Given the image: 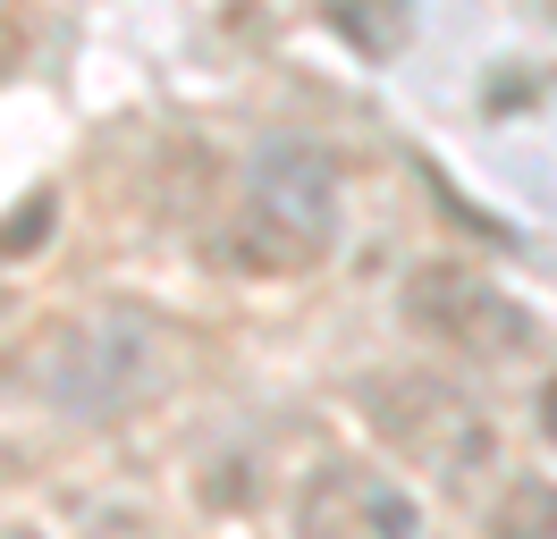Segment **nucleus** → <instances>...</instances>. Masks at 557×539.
<instances>
[{"label": "nucleus", "mask_w": 557, "mask_h": 539, "mask_svg": "<svg viewBox=\"0 0 557 539\" xmlns=\"http://www.w3.org/2000/svg\"><path fill=\"white\" fill-rule=\"evenodd\" d=\"M26 388H35L60 422H127L136 404H152L170 388V346L152 321H127V312H110V321H60V329L35 346V363H26Z\"/></svg>", "instance_id": "f257e3e1"}, {"label": "nucleus", "mask_w": 557, "mask_h": 539, "mask_svg": "<svg viewBox=\"0 0 557 539\" xmlns=\"http://www.w3.org/2000/svg\"><path fill=\"white\" fill-rule=\"evenodd\" d=\"M355 404L388 455H406L414 472L448 480V489H473V472H490V455H498L490 413L440 371H372L355 388Z\"/></svg>", "instance_id": "f03ea898"}, {"label": "nucleus", "mask_w": 557, "mask_h": 539, "mask_svg": "<svg viewBox=\"0 0 557 539\" xmlns=\"http://www.w3.org/2000/svg\"><path fill=\"white\" fill-rule=\"evenodd\" d=\"M397 312H406L431 346L465 354V363H523V354L541 346V321H532L498 278H482V270H465V262H422L414 278H406Z\"/></svg>", "instance_id": "7ed1b4c3"}, {"label": "nucleus", "mask_w": 557, "mask_h": 539, "mask_svg": "<svg viewBox=\"0 0 557 539\" xmlns=\"http://www.w3.org/2000/svg\"><path fill=\"white\" fill-rule=\"evenodd\" d=\"M296 531L305 539H414L422 505L372 464H321L296 498Z\"/></svg>", "instance_id": "20e7f679"}, {"label": "nucleus", "mask_w": 557, "mask_h": 539, "mask_svg": "<svg viewBox=\"0 0 557 539\" xmlns=\"http://www.w3.org/2000/svg\"><path fill=\"white\" fill-rule=\"evenodd\" d=\"M245 202H262V211L287 220L296 236L330 245V236H338V202H347V186H338V161H330L321 143H305V135H271V143H253V161H245Z\"/></svg>", "instance_id": "39448f33"}, {"label": "nucleus", "mask_w": 557, "mask_h": 539, "mask_svg": "<svg viewBox=\"0 0 557 539\" xmlns=\"http://www.w3.org/2000/svg\"><path fill=\"white\" fill-rule=\"evenodd\" d=\"M321 253H330V245L296 236L287 220H271L262 202H245V195L203 228V262H211V270H228V278H305Z\"/></svg>", "instance_id": "423d86ee"}, {"label": "nucleus", "mask_w": 557, "mask_h": 539, "mask_svg": "<svg viewBox=\"0 0 557 539\" xmlns=\"http://www.w3.org/2000/svg\"><path fill=\"white\" fill-rule=\"evenodd\" d=\"M321 17H330V34L347 42L355 60L388 67L406 51V34H414V0H321Z\"/></svg>", "instance_id": "0eeeda50"}, {"label": "nucleus", "mask_w": 557, "mask_h": 539, "mask_svg": "<svg viewBox=\"0 0 557 539\" xmlns=\"http://www.w3.org/2000/svg\"><path fill=\"white\" fill-rule=\"evenodd\" d=\"M490 539H557V480L549 472H516L490 498Z\"/></svg>", "instance_id": "6e6552de"}, {"label": "nucleus", "mask_w": 557, "mask_h": 539, "mask_svg": "<svg viewBox=\"0 0 557 539\" xmlns=\"http://www.w3.org/2000/svg\"><path fill=\"white\" fill-rule=\"evenodd\" d=\"M51 228H60V195L42 186V195H26L9 220H0V262H26V253H42V245H51Z\"/></svg>", "instance_id": "1a4fd4ad"}, {"label": "nucleus", "mask_w": 557, "mask_h": 539, "mask_svg": "<svg viewBox=\"0 0 557 539\" xmlns=\"http://www.w3.org/2000/svg\"><path fill=\"white\" fill-rule=\"evenodd\" d=\"M94 539H152V531H144V514H102Z\"/></svg>", "instance_id": "9d476101"}, {"label": "nucleus", "mask_w": 557, "mask_h": 539, "mask_svg": "<svg viewBox=\"0 0 557 539\" xmlns=\"http://www.w3.org/2000/svg\"><path fill=\"white\" fill-rule=\"evenodd\" d=\"M541 438L557 447V371H549V388H541Z\"/></svg>", "instance_id": "9b49d317"}, {"label": "nucleus", "mask_w": 557, "mask_h": 539, "mask_svg": "<svg viewBox=\"0 0 557 539\" xmlns=\"http://www.w3.org/2000/svg\"><path fill=\"white\" fill-rule=\"evenodd\" d=\"M0 539H42V531H35V523H9V531H0Z\"/></svg>", "instance_id": "f8f14e48"}, {"label": "nucleus", "mask_w": 557, "mask_h": 539, "mask_svg": "<svg viewBox=\"0 0 557 539\" xmlns=\"http://www.w3.org/2000/svg\"><path fill=\"white\" fill-rule=\"evenodd\" d=\"M0 379H9V371H0Z\"/></svg>", "instance_id": "ddd939ff"}]
</instances>
